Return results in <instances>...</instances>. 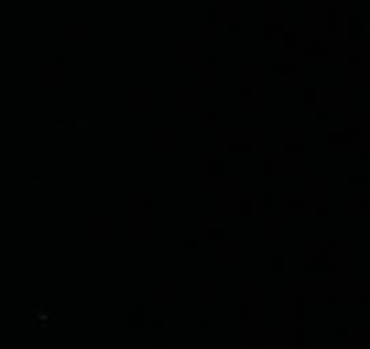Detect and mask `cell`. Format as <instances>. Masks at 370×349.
<instances>
[{
  "label": "cell",
  "instance_id": "1",
  "mask_svg": "<svg viewBox=\"0 0 370 349\" xmlns=\"http://www.w3.org/2000/svg\"><path fill=\"white\" fill-rule=\"evenodd\" d=\"M43 224L47 226V228H49V226H54V219H53V217H43Z\"/></svg>",
  "mask_w": 370,
  "mask_h": 349
},
{
  "label": "cell",
  "instance_id": "2",
  "mask_svg": "<svg viewBox=\"0 0 370 349\" xmlns=\"http://www.w3.org/2000/svg\"><path fill=\"white\" fill-rule=\"evenodd\" d=\"M219 234H220V235H219L220 239H227V237H229V230H224V228H222Z\"/></svg>",
  "mask_w": 370,
  "mask_h": 349
},
{
  "label": "cell",
  "instance_id": "3",
  "mask_svg": "<svg viewBox=\"0 0 370 349\" xmlns=\"http://www.w3.org/2000/svg\"><path fill=\"white\" fill-rule=\"evenodd\" d=\"M130 71H132L134 74H143V69H141V67H135V65L130 67Z\"/></svg>",
  "mask_w": 370,
  "mask_h": 349
},
{
  "label": "cell",
  "instance_id": "4",
  "mask_svg": "<svg viewBox=\"0 0 370 349\" xmlns=\"http://www.w3.org/2000/svg\"><path fill=\"white\" fill-rule=\"evenodd\" d=\"M217 60H219V58H217L215 54H213V56H211V54H210V56H208V63H213V65H217V63H219Z\"/></svg>",
  "mask_w": 370,
  "mask_h": 349
},
{
  "label": "cell",
  "instance_id": "5",
  "mask_svg": "<svg viewBox=\"0 0 370 349\" xmlns=\"http://www.w3.org/2000/svg\"><path fill=\"white\" fill-rule=\"evenodd\" d=\"M98 203H99V204H103V206H105V204H107V203H108V199H107V197H105V195H99V197H98Z\"/></svg>",
  "mask_w": 370,
  "mask_h": 349
},
{
  "label": "cell",
  "instance_id": "6",
  "mask_svg": "<svg viewBox=\"0 0 370 349\" xmlns=\"http://www.w3.org/2000/svg\"><path fill=\"white\" fill-rule=\"evenodd\" d=\"M208 20H213V22H215V20H217V13H215V11H213V13L210 11V13H208Z\"/></svg>",
  "mask_w": 370,
  "mask_h": 349
},
{
  "label": "cell",
  "instance_id": "7",
  "mask_svg": "<svg viewBox=\"0 0 370 349\" xmlns=\"http://www.w3.org/2000/svg\"><path fill=\"white\" fill-rule=\"evenodd\" d=\"M262 203H264V204H271V203H273V199H271V197H267V195H264V197H262Z\"/></svg>",
  "mask_w": 370,
  "mask_h": 349
},
{
  "label": "cell",
  "instance_id": "8",
  "mask_svg": "<svg viewBox=\"0 0 370 349\" xmlns=\"http://www.w3.org/2000/svg\"><path fill=\"white\" fill-rule=\"evenodd\" d=\"M33 181H34V183H42V176H40V174H34V176H33Z\"/></svg>",
  "mask_w": 370,
  "mask_h": 349
},
{
  "label": "cell",
  "instance_id": "9",
  "mask_svg": "<svg viewBox=\"0 0 370 349\" xmlns=\"http://www.w3.org/2000/svg\"><path fill=\"white\" fill-rule=\"evenodd\" d=\"M76 114L80 116V118H85V110H81V109H78V110H76Z\"/></svg>",
  "mask_w": 370,
  "mask_h": 349
},
{
  "label": "cell",
  "instance_id": "10",
  "mask_svg": "<svg viewBox=\"0 0 370 349\" xmlns=\"http://www.w3.org/2000/svg\"><path fill=\"white\" fill-rule=\"evenodd\" d=\"M163 170H165V167H163V165H157V167H155V172H159V174L163 172Z\"/></svg>",
  "mask_w": 370,
  "mask_h": 349
},
{
  "label": "cell",
  "instance_id": "11",
  "mask_svg": "<svg viewBox=\"0 0 370 349\" xmlns=\"http://www.w3.org/2000/svg\"><path fill=\"white\" fill-rule=\"evenodd\" d=\"M285 20H292V13H285Z\"/></svg>",
  "mask_w": 370,
  "mask_h": 349
}]
</instances>
